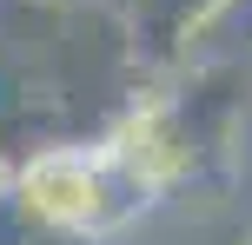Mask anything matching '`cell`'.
<instances>
[{"instance_id":"6da1fadb","label":"cell","mask_w":252,"mask_h":245,"mask_svg":"<svg viewBox=\"0 0 252 245\" xmlns=\"http://www.w3.org/2000/svg\"><path fill=\"white\" fill-rule=\"evenodd\" d=\"M13 192H20V206L33 212L40 225L73 232V239H100L106 225L133 219V212L146 206V186H139L106 146H100V153L53 146V153H40L33 166H20Z\"/></svg>"},{"instance_id":"7a4b0ae2","label":"cell","mask_w":252,"mask_h":245,"mask_svg":"<svg viewBox=\"0 0 252 245\" xmlns=\"http://www.w3.org/2000/svg\"><path fill=\"white\" fill-rule=\"evenodd\" d=\"M0 245H100V239H73V232L40 225L33 212L20 206V192H13V186H0Z\"/></svg>"}]
</instances>
